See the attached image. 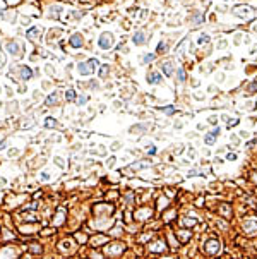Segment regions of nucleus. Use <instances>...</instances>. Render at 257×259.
I'll use <instances>...</instances> for the list:
<instances>
[{"mask_svg":"<svg viewBox=\"0 0 257 259\" xmlns=\"http://www.w3.org/2000/svg\"><path fill=\"white\" fill-rule=\"evenodd\" d=\"M158 53H165V52H168V43H165V41H160L158 43Z\"/></svg>","mask_w":257,"mask_h":259,"instance_id":"9b49d317","label":"nucleus"},{"mask_svg":"<svg viewBox=\"0 0 257 259\" xmlns=\"http://www.w3.org/2000/svg\"><path fill=\"white\" fill-rule=\"evenodd\" d=\"M132 41H134L136 45H144V43H146V34H144V31H137V33L132 36Z\"/></svg>","mask_w":257,"mask_h":259,"instance_id":"423d86ee","label":"nucleus"},{"mask_svg":"<svg viewBox=\"0 0 257 259\" xmlns=\"http://www.w3.org/2000/svg\"><path fill=\"white\" fill-rule=\"evenodd\" d=\"M161 112H165V113H168V115H172V113H175V108L173 106H163V108H160Z\"/></svg>","mask_w":257,"mask_h":259,"instance_id":"f3484780","label":"nucleus"},{"mask_svg":"<svg viewBox=\"0 0 257 259\" xmlns=\"http://www.w3.org/2000/svg\"><path fill=\"white\" fill-rule=\"evenodd\" d=\"M161 69H163V72H165V76H166V77H170V76L173 74V65H172V62H165V64H161Z\"/></svg>","mask_w":257,"mask_h":259,"instance_id":"6e6552de","label":"nucleus"},{"mask_svg":"<svg viewBox=\"0 0 257 259\" xmlns=\"http://www.w3.org/2000/svg\"><path fill=\"white\" fill-rule=\"evenodd\" d=\"M110 72V65H101V69H99V77L101 79H106V74Z\"/></svg>","mask_w":257,"mask_h":259,"instance_id":"f8f14e48","label":"nucleus"},{"mask_svg":"<svg viewBox=\"0 0 257 259\" xmlns=\"http://www.w3.org/2000/svg\"><path fill=\"white\" fill-rule=\"evenodd\" d=\"M19 43L17 41H9L7 43V50H9V53H12V55H17L19 53Z\"/></svg>","mask_w":257,"mask_h":259,"instance_id":"0eeeda50","label":"nucleus"},{"mask_svg":"<svg viewBox=\"0 0 257 259\" xmlns=\"http://www.w3.org/2000/svg\"><path fill=\"white\" fill-rule=\"evenodd\" d=\"M55 125H57V120L53 117H48L46 122H45V127H55Z\"/></svg>","mask_w":257,"mask_h":259,"instance_id":"dca6fc26","label":"nucleus"},{"mask_svg":"<svg viewBox=\"0 0 257 259\" xmlns=\"http://www.w3.org/2000/svg\"><path fill=\"white\" fill-rule=\"evenodd\" d=\"M57 93H51L48 98H46V106H53V103H57Z\"/></svg>","mask_w":257,"mask_h":259,"instance_id":"9d476101","label":"nucleus"},{"mask_svg":"<svg viewBox=\"0 0 257 259\" xmlns=\"http://www.w3.org/2000/svg\"><path fill=\"white\" fill-rule=\"evenodd\" d=\"M86 101H87V96H86V94H84V96H81V98L77 100V103H79V105H84Z\"/></svg>","mask_w":257,"mask_h":259,"instance_id":"aec40b11","label":"nucleus"},{"mask_svg":"<svg viewBox=\"0 0 257 259\" xmlns=\"http://www.w3.org/2000/svg\"><path fill=\"white\" fill-rule=\"evenodd\" d=\"M113 163H115V158H113V156H111V158H110V160H108V161H106V165H108V167H111V165H113Z\"/></svg>","mask_w":257,"mask_h":259,"instance_id":"4be33fe9","label":"nucleus"},{"mask_svg":"<svg viewBox=\"0 0 257 259\" xmlns=\"http://www.w3.org/2000/svg\"><path fill=\"white\" fill-rule=\"evenodd\" d=\"M144 129H146V125H134L130 129V134H137V131H144Z\"/></svg>","mask_w":257,"mask_h":259,"instance_id":"a211bd4d","label":"nucleus"},{"mask_svg":"<svg viewBox=\"0 0 257 259\" xmlns=\"http://www.w3.org/2000/svg\"><path fill=\"white\" fill-rule=\"evenodd\" d=\"M214 141H216V136L211 132V134H206V137H204V143L208 144V146H213L214 144Z\"/></svg>","mask_w":257,"mask_h":259,"instance_id":"1a4fd4ad","label":"nucleus"},{"mask_svg":"<svg viewBox=\"0 0 257 259\" xmlns=\"http://www.w3.org/2000/svg\"><path fill=\"white\" fill-rule=\"evenodd\" d=\"M19 76H21L22 81H27V79L33 77V70H31L27 65H21V67H19Z\"/></svg>","mask_w":257,"mask_h":259,"instance_id":"20e7f679","label":"nucleus"},{"mask_svg":"<svg viewBox=\"0 0 257 259\" xmlns=\"http://www.w3.org/2000/svg\"><path fill=\"white\" fill-rule=\"evenodd\" d=\"M98 65H99V62H98L96 58H89L87 62L77 64V70H79V74H82V76H89V74L94 72V69H96Z\"/></svg>","mask_w":257,"mask_h":259,"instance_id":"f257e3e1","label":"nucleus"},{"mask_svg":"<svg viewBox=\"0 0 257 259\" xmlns=\"http://www.w3.org/2000/svg\"><path fill=\"white\" fill-rule=\"evenodd\" d=\"M5 144H7V141H5V139H3V141H2V143H0V149H3V148H5Z\"/></svg>","mask_w":257,"mask_h":259,"instance_id":"b1692460","label":"nucleus"},{"mask_svg":"<svg viewBox=\"0 0 257 259\" xmlns=\"http://www.w3.org/2000/svg\"><path fill=\"white\" fill-rule=\"evenodd\" d=\"M204 41H206V43H208V41H209V36H208V34H201V38H199V39H197V43H199V45H202V43H204Z\"/></svg>","mask_w":257,"mask_h":259,"instance_id":"6ab92c4d","label":"nucleus"},{"mask_svg":"<svg viewBox=\"0 0 257 259\" xmlns=\"http://www.w3.org/2000/svg\"><path fill=\"white\" fill-rule=\"evenodd\" d=\"M148 82L149 84H161L163 82V77L160 72H149L148 74Z\"/></svg>","mask_w":257,"mask_h":259,"instance_id":"39448f33","label":"nucleus"},{"mask_svg":"<svg viewBox=\"0 0 257 259\" xmlns=\"http://www.w3.org/2000/svg\"><path fill=\"white\" fill-rule=\"evenodd\" d=\"M98 46L101 50H110L113 46V34L111 33H103L99 38H98Z\"/></svg>","mask_w":257,"mask_h":259,"instance_id":"f03ea898","label":"nucleus"},{"mask_svg":"<svg viewBox=\"0 0 257 259\" xmlns=\"http://www.w3.org/2000/svg\"><path fill=\"white\" fill-rule=\"evenodd\" d=\"M82 43H84V38H82V34H79V33L72 34V36H70V39H69V45H70L72 48H81V46H82Z\"/></svg>","mask_w":257,"mask_h":259,"instance_id":"7ed1b4c3","label":"nucleus"},{"mask_svg":"<svg viewBox=\"0 0 257 259\" xmlns=\"http://www.w3.org/2000/svg\"><path fill=\"white\" fill-rule=\"evenodd\" d=\"M216 122H218V118L213 115V117H209V124H213V125H216Z\"/></svg>","mask_w":257,"mask_h":259,"instance_id":"412c9836","label":"nucleus"},{"mask_svg":"<svg viewBox=\"0 0 257 259\" xmlns=\"http://www.w3.org/2000/svg\"><path fill=\"white\" fill-rule=\"evenodd\" d=\"M228 160H230V161H233V160H237V155H228Z\"/></svg>","mask_w":257,"mask_h":259,"instance_id":"5701e85b","label":"nucleus"},{"mask_svg":"<svg viewBox=\"0 0 257 259\" xmlns=\"http://www.w3.org/2000/svg\"><path fill=\"white\" fill-rule=\"evenodd\" d=\"M177 76H178V81L180 82H185V70H184V67H178V70H177Z\"/></svg>","mask_w":257,"mask_h":259,"instance_id":"4468645a","label":"nucleus"},{"mask_svg":"<svg viewBox=\"0 0 257 259\" xmlns=\"http://www.w3.org/2000/svg\"><path fill=\"white\" fill-rule=\"evenodd\" d=\"M65 98H67V101H74L75 100V91L70 88V89H67L65 91Z\"/></svg>","mask_w":257,"mask_h":259,"instance_id":"ddd939ff","label":"nucleus"},{"mask_svg":"<svg viewBox=\"0 0 257 259\" xmlns=\"http://www.w3.org/2000/svg\"><path fill=\"white\" fill-rule=\"evenodd\" d=\"M154 57H156L154 53H146V55L142 57V64H149V62H153V60H154Z\"/></svg>","mask_w":257,"mask_h":259,"instance_id":"2eb2a0df","label":"nucleus"}]
</instances>
